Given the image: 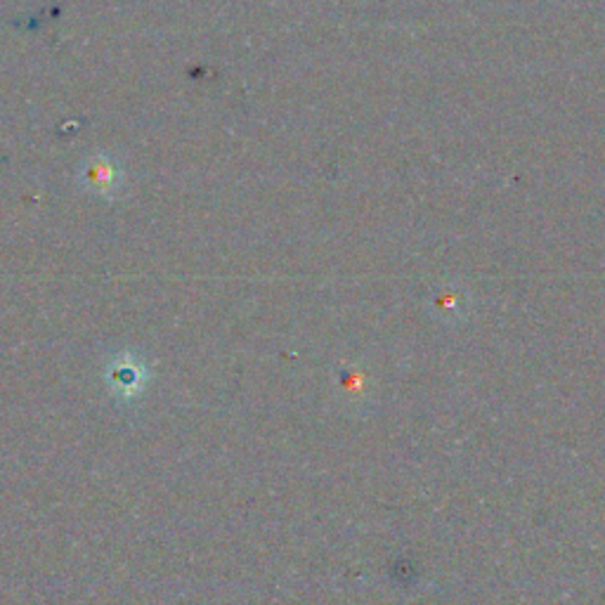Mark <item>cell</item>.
<instances>
[{
	"mask_svg": "<svg viewBox=\"0 0 605 605\" xmlns=\"http://www.w3.org/2000/svg\"><path fill=\"white\" fill-rule=\"evenodd\" d=\"M83 182L88 185L93 192H97L102 197H109L116 192V187H118V173L107 157H97V159H91L88 164H85Z\"/></svg>",
	"mask_w": 605,
	"mask_h": 605,
	"instance_id": "6da1fadb",
	"label": "cell"
},
{
	"mask_svg": "<svg viewBox=\"0 0 605 605\" xmlns=\"http://www.w3.org/2000/svg\"><path fill=\"white\" fill-rule=\"evenodd\" d=\"M463 293L455 291V289H447L445 293H440V310H445V315H457L463 310Z\"/></svg>",
	"mask_w": 605,
	"mask_h": 605,
	"instance_id": "7a4b0ae2",
	"label": "cell"
}]
</instances>
